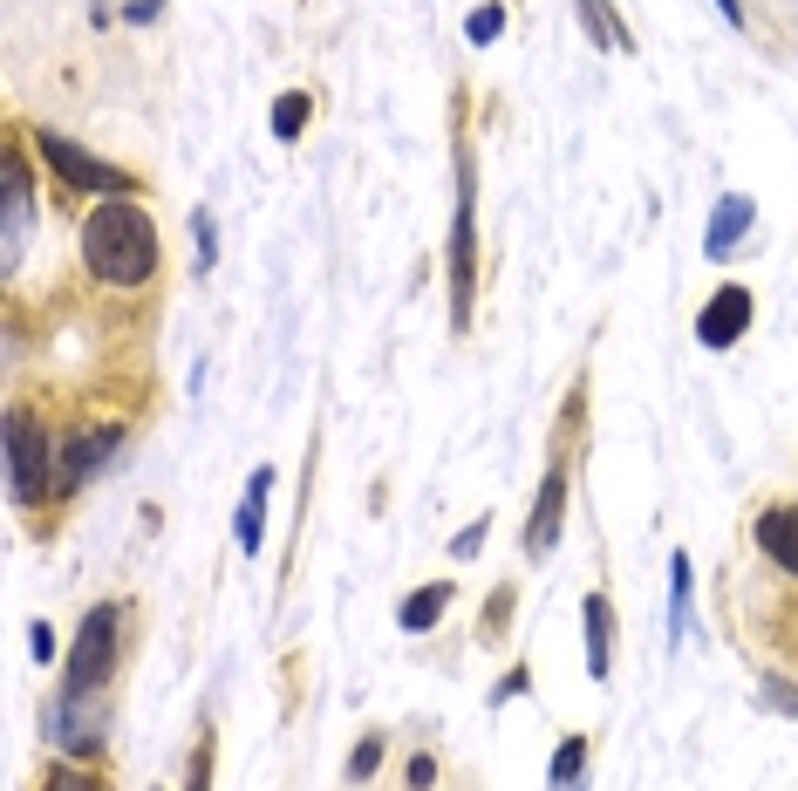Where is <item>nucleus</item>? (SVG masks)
Masks as SVG:
<instances>
[{
	"label": "nucleus",
	"instance_id": "f257e3e1",
	"mask_svg": "<svg viewBox=\"0 0 798 791\" xmlns=\"http://www.w3.org/2000/svg\"><path fill=\"white\" fill-rule=\"evenodd\" d=\"M82 260L103 287H144L157 273V226L137 198H103L82 219Z\"/></svg>",
	"mask_w": 798,
	"mask_h": 791
},
{
	"label": "nucleus",
	"instance_id": "f03ea898",
	"mask_svg": "<svg viewBox=\"0 0 798 791\" xmlns=\"http://www.w3.org/2000/svg\"><path fill=\"white\" fill-rule=\"evenodd\" d=\"M7 485H14L21 505H35L48 491H69V464L55 451V437L35 423V410L7 416Z\"/></svg>",
	"mask_w": 798,
	"mask_h": 791
},
{
	"label": "nucleus",
	"instance_id": "7ed1b4c3",
	"mask_svg": "<svg viewBox=\"0 0 798 791\" xmlns=\"http://www.w3.org/2000/svg\"><path fill=\"white\" fill-rule=\"evenodd\" d=\"M471 294H478V171L471 144L457 137V226H451V321L471 328Z\"/></svg>",
	"mask_w": 798,
	"mask_h": 791
},
{
	"label": "nucleus",
	"instance_id": "20e7f679",
	"mask_svg": "<svg viewBox=\"0 0 798 791\" xmlns=\"http://www.w3.org/2000/svg\"><path fill=\"white\" fill-rule=\"evenodd\" d=\"M116 607H89L82 614V635L69 648V669H62V689L69 696H103V682H110V662H116Z\"/></svg>",
	"mask_w": 798,
	"mask_h": 791
},
{
	"label": "nucleus",
	"instance_id": "39448f33",
	"mask_svg": "<svg viewBox=\"0 0 798 791\" xmlns=\"http://www.w3.org/2000/svg\"><path fill=\"white\" fill-rule=\"evenodd\" d=\"M35 151H41V164H48L62 185H76V191H116V198H130V191H137V178H123L110 157L82 151V144L55 137V130H35Z\"/></svg>",
	"mask_w": 798,
	"mask_h": 791
},
{
	"label": "nucleus",
	"instance_id": "423d86ee",
	"mask_svg": "<svg viewBox=\"0 0 798 791\" xmlns=\"http://www.w3.org/2000/svg\"><path fill=\"white\" fill-rule=\"evenodd\" d=\"M28 232H35V191H28L21 151H7V164H0V266H7V273L21 266Z\"/></svg>",
	"mask_w": 798,
	"mask_h": 791
},
{
	"label": "nucleus",
	"instance_id": "0eeeda50",
	"mask_svg": "<svg viewBox=\"0 0 798 791\" xmlns=\"http://www.w3.org/2000/svg\"><path fill=\"white\" fill-rule=\"evenodd\" d=\"M103 730H110V723H103V703H96V696H69V689H62V696L48 703V744H55V751H69V757L103 751Z\"/></svg>",
	"mask_w": 798,
	"mask_h": 791
},
{
	"label": "nucleus",
	"instance_id": "6e6552de",
	"mask_svg": "<svg viewBox=\"0 0 798 791\" xmlns=\"http://www.w3.org/2000/svg\"><path fill=\"white\" fill-rule=\"evenodd\" d=\"M751 314H758L751 287H737V280H730V287H717V294H710V307L696 314V341H703V348H730V341L751 328Z\"/></svg>",
	"mask_w": 798,
	"mask_h": 791
},
{
	"label": "nucleus",
	"instance_id": "1a4fd4ad",
	"mask_svg": "<svg viewBox=\"0 0 798 791\" xmlns=\"http://www.w3.org/2000/svg\"><path fill=\"white\" fill-rule=\"evenodd\" d=\"M560 512H567V464L546 471V485H539V498H532V512H526V553H532V560L553 553V539H560Z\"/></svg>",
	"mask_w": 798,
	"mask_h": 791
},
{
	"label": "nucleus",
	"instance_id": "9d476101",
	"mask_svg": "<svg viewBox=\"0 0 798 791\" xmlns=\"http://www.w3.org/2000/svg\"><path fill=\"white\" fill-rule=\"evenodd\" d=\"M758 226V205L744 198V191H730V198H717V212H710V260H730L737 246H744V232Z\"/></svg>",
	"mask_w": 798,
	"mask_h": 791
},
{
	"label": "nucleus",
	"instance_id": "9b49d317",
	"mask_svg": "<svg viewBox=\"0 0 798 791\" xmlns=\"http://www.w3.org/2000/svg\"><path fill=\"white\" fill-rule=\"evenodd\" d=\"M580 628H587V676L608 682V669H614V607H608V594H587Z\"/></svg>",
	"mask_w": 798,
	"mask_h": 791
},
{
	"label": "nucleus",
	"instance_id": "f8f14e48",
	"mask_svg": "<svg viewBox=\"0 0 798 791\" xmlns=\"http://www.w3.org/2000/svg\"><path fill=\"white\" fill-rule=\"evenodd\" d=\"M116 444H123V430H116V423H110V430H82L76 444L62 451V464H69V491L89 485V478H96V471L116 457Z\"/></svg>",
	"mask_w": 798,
	"mask_h": 791
},
{
	"label": "nucleus",
	"instance_id": "ddd939ff",
	"mask_svg": "<svg viewBox=\"0 0 798 791\" xmlns=\"http://www.w3.org/2000/svg\"><path fill=\"white\" fill-rule=\"evenodd\" d=\"M758 546L785 566V573H798V505H771V512H764L758 519Z\"/></svg>",
	"mask_w": 798,
	"mask_h": 791
},
{
	"label": "nucleus",
	"instance_id": "4468645a",
	"mask_svg": "<svg viewBox=\"0 0 798 791\" xmlns=\"http://www.w3.org/2000/svg\"><path fill=\"white\" fill-rule=\"evenodd\" d=\"M266 491H273V471H253V478H246V505H239V546H246V553H260Z\"/></svg>",
	"mask_w": 798,
	"mask_h": 791
},
{
	"label": "nucleus",
	"instance_id": "2eb2a0df",
	"mask_svg": "<svg viewBox=\"0 0 798 791\" xmlns=\"http://www.w3.org/2000/svg\"><path fill=\"white\" fill-rule=\"evenodd\" d=\"M444 607H451V580H437V587H417V594L403 601V614H396V621H403L410 635H423V628H437V614H444Z\"/></svg>",
	"mask_w": 798,
	"mask_h": 791
},
{
	"label": "nucleus",
	"instance_id": "dca6fc26",
	"mask_svg": "<svg viewBox=\"0 0 798 791\" xmlns=\"http://www.w3.org/2000/svg\"><path fill=\"white\" fill-rule=\"evenodd\" d=\"M580 28L594 35V48H614V55H628V48H635V41H628V28H614L608 0H580Z\"/></svg>",
	"mask_w": 798,
	"mask_h": 791
},
{
	"label": "nucleus",
	"instance_id": "f3484780",
	"mask_svg": "<svg viewBox=\"0 0 798 791\" xmlns=\"http://www.w3.org/2000/svg\"><path fill=\"white\" fill-rule=\"evenodd\" d=\"M307 110H314V96H307V89H287V96L273 103V137H280V144H294V137L307 130Z\"/></svg>",
	"mask_w": 798,
	"mask_h": 791
},
{
	"label": "nucleus",
	"instance_id": "a211bd4d",
	"mask_svg": "<svg viewBox=\"0 0 798 791\" xmlns=\"http://www.w3.org/2000/svg\"><path fill=\"white\" fill-rule=\"evenodd\" d=\"M587 751H594L587 737H567V744L553 751V785H560V791H580V764H587Z\"/></svg>",
	"mask_w": 798,
	"mask_h": 791
},
{
	"label": "nucleus",
	"instance_id": "6ab92c4d",
	"mask_svg": "<svg viewBox=\"0 0 798 791\" xmlns=\"http://www.w3.org/2000/svg\"><path fill=\"white\" fill-rule=\"evenodd\" d=\"M376 764H382V730H369V737L348 751V785H369V778H376Z\"/></svg>",
	"mask_w": 798,
	"mask_h": 791
},
{
	"label": "nucleus",
	"instance_id": "aec40b11",
	"mask_svg": "<svg viewBox=\"0 0 798 791\" xmlns=\"http://www.w3.org/2000/svg\"><path fill=\"white\" fill-rule=\"evenodd\" d=\"M464 35L478 41V48H492V41L505 35V7H498V0H485V7H478V14L464 21Z\"/></svg>",
	"mask_w": 798,
	"mask_h": 791
},
{
	"label": "nucleus",
	"instance_id": "412c9836",
	"mask_svg": "<svg viewBox=\"0 0 798 791\" xmlns=\"http://www.w3.org/2000/svg\"><path fill=\"white\" fill-rule=\"evenodd\" d=\"M48 791H110V785L89 778V771H76V764H55V771H48Z\"/></svg>",
	"mask_w": 798,
	"mask_h": 791
},
{
	"label": "nucleus",
	"instance_id": "4be33fe9",
	"mask_svg": "<svg viewBox=\"0 0 798 791\" xmlns=\"http://www.w3.org/2000/svg\"><path fill=\"white\" fill-rule=\"evenodd\" d=\"M485 532H492V519H471V526H464V532L451 539V553H457V560H471V553L485 546Z\"/></svg>",
	"mask_w": 798,
	"mask_h": 791
},
{
	"label": "nucleus",
	"instance_id": "5701e85b",
	"mask_svg": "<svg viewBox=\"0 0 798 791\" xmlns=\"http://www.w3.org/2000/svg\"><path fill=\"white\" fill-rule=\"evenodd\" d=\"M157 14H164V0H130V7H123V21H130V28H151Z\"/></svg>",
	"mask_w": 798,
	"mask_h": 791
},
{
	"label": "nucleus",
	"instance_id": "b1692460",
	"mask_svg": "<svg viewBox=\"0 0 798 791\" xmlns=\"http://www.w3.org/2000/svg\"><path fill=\"white\" fill-rule=\"evenodd\" d=\"M212 785V744H198V757H191V785L185 791H205Z\"/></svg>",
	"mask_w": 798,
	"mask_h": 791
},
{
	"label": "nucleus",
	"instance_id": "393cba45",
	"mask_svg": "<svg viewBox=\"0 0 798 791\" xmlns=\"http://www.w3.org/2000/svg\"><path fill=\"white\" fill-rule=\"evenodd\" d=\"M437 785V757H410V791H430Z\"/></svg>",
	"mask_w": 798,
	"mask_h": 791
},
{
	"label": "nucleus",
	"instance_id": "a878e982",
	"mask_svg": "<svg viewBox=\"0 0 798 791\" xmlns=\"http://www.w3.org/2000/svg\"><path fill=\"white\" fill-rule=\"evenodd\" d=\"M28 648H35L41 662H55V628H48V621H35V628H28Z\"/></svg>",
	"mask_w": 798,
	"mask_h": 791
},
{
	"label": "nucleus",
	"instance_id": "bb28decb",
	"mask_svg": "<svg viewBox=\"0 0 798 791\" xmlns=\"http://www.w3.org/2000/svg\"><path fill=\"white\" fill-rule=\"evenodd\" d=\"M198 266H212V253H219V239H212V219H205V212H198Z\"/></svg>",
	"mask_w": 798,
	"mask_h": 791
},
{
	"label": "nucleus",
	"instance_id": "cd10ccee",
	"mask_svg": "<svg viewBox=\"0 0 798 791\" xmlns=\"http://www.w3.org/2000/svg\"><path fill=\"white\" fill-rule=\"evenodd\" d=\"M764 696H771L778 710H792V716H798V696H792V689H785V682H778V676H764Z\"/></svg>",
	"mask_w": 798,
	"mask_h": 791
},
{
	"label": "nucleus",
	"instance_id": "c85d7f7f",
	"mask_svg": "<svg viewBox=\"0 0 798 791\" xmlns=\"http://www.w3.org/2000/svg\"><path fill=\"white\" fill-rule=\"evenodd\" d=\"M717 14L730 21V28H744V7H737V0H717Z\"/></svg>",
	"mask_w": 798,
	"mask_h": 791
}]
</instances>
